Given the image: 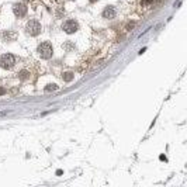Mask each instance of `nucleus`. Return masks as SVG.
I'll return each instance as SVG.
<instances>
[{"mask_svg":"<svg viewBox=\"0 0 187 187\" xmlns=\"http://www.w3.org/2000/svg\"><path fill=\"white\" fill-rule=\"evenodd\" d=\"M37 52L42 59H49V58H52V53H53L52 45L49 42H41L37 48Z\"/></svg>","mask_w":187,"mask_h":187,"instance_id":"nucleus-1","label":"nucleus"},{"mask_svg":"<svg viewBox=\"0 0 187 187\" xmlns=\"http://www.w3.org/2000/svg\"><path fill=\"white\" fill-rule=\"evenodd\" d=\"M41 30H42V27H41V24L37 20H30L25 24V33L28 35H31V37H37L38 34L41 33Z\"/></svg>","mask_w":187,"mask_h":187,"instance_id":"nucleus-2","label":"nucleus"},{"mask_svg":"<svg viewBox=\"0 0 187 187\" xmlns=\"http://www.w3.org/2000/svg\"><path fill=\"white\" fill-rule=\"evenodd\" d=\"M14 65H16V58H14V55H11V53H4V55H2V58H0V66L3 68V69H11V68H14Z\"/></svg>","mask_w":187,"mask_h":187,"instance_id":"nucleus-3","label":"nucleus"},{"mask_svg":"<svg viewBox=\"0 0 187 187\" xmlns=\"http://www.w3.org/2000/svg\"><path fill=\"white\" fill-rule=\"evenodd\" d=\"M62 30H64L66 34H73L79 30V24H77L76 20L69 18V20H66L64 24H62Z\"/></svg>","mask_w":187,"mask_h":187,"instance_id":"nucleus-4","label":"nucleus"},{"mask_svg":"<svg viewBox=\"0 0 187 187\" xmlns=\"http://www.w3.org/2000/svg\"><path fill=\"white\" fill-rule=\"evenodd\" d=\"M117 16V11L113 6H107L103 10V18H107V20H113L114 17Z\"/></svg>","mask_w":187,"mask_h":187,"instance_id":"nucleus-5","label":"nucleus"},{"mask_svg":"<svg viewBox=\"0 0 187 187\" xmlns=\"http://www.w3.org/2000/svg\"><path fill=\"white\" fill-rule=\"evenodd\" d=\"M13 11H14V14H16V17H24L27 14V6L23 3L16 4V6L13 7Z\"/></svg>","mask_w":187,"mask_h":187,"instance_id":"nucleus-6","label":"nucleus"},{"mask_svg":"<svg viewBox=\"0 0 187 187\" xmlns=\"http://www.w3.org/2000/svg\"><path fill=\"white\" fill-rule=\"evenodd\" d=\"M14 38H16V33H13V31H6V33H3L4 41H14Z\"/></svg>","mask_w":187,"mask_h":187,"instance_id":"nucleus-7","label":"nucleus"},{"mask_svg":"<svg viewBox=\"0 0 187 187\" xmlns=\"http://www.w3.org/2000/svg\"><path fill=\"white\" fill-rule=\"evenodd\" d=\"M28 77H30V72H28V70L23 69V70H20V72H18V79L25 80V79H28Z\"/></svg>","mask_w":187,"mask_h":187,"instance_id":"nucleus-8","label":"nucleus"},{"mask_svg":"<svg viewBox=\"0 0 187 187\" xmlns=\"http://www.w3.org/2000/svg\"><path fill=\"white\" fill-rule=\"evenodd\" d=\"M64 80H66V82H70V80L73 79V73H70V72H66V73H64Z\"/></svg>","mask_w":187,"mask_h":187,"instance_id":"nucleus-9","label":"nucleus"},{"mask_svg":"<svg viewBox=\"0 0 187 187\" xmlns=\"http://www.w3.org/2000/svg\"><path fill=\"white\" fill-rule=\"evenodd\" d=\"M58 87H56V84H49V87H47V89H45V90L47 92H49V90H56Z\"/></svg>","mask_w":187,"mask_h":187,"instance_id":"nucleus-10","label":"nucleus"}]
</instances>
